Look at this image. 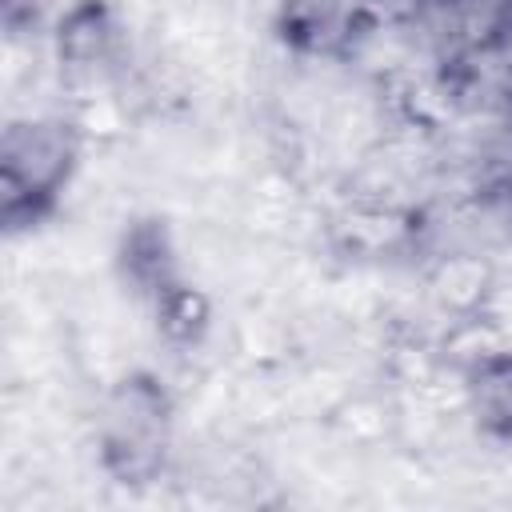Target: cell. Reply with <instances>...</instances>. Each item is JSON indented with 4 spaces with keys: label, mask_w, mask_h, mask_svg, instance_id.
<instances>
[{
    "label": "cell",
    "mask_w": 512,
    "mask_h": 512,
    "mask_svg": "<svg viewBox=\"0 0 512 512\" xmlns=\"http://www.w3.org/2000/svg\"><path fill=\"white\" fill-rule=\"evenodd\" d=\"M372 4H380V8L392 12V16H404V12H416L424 0H372Z\"/></svg>",
    "instance_id": "obj_7"
},
{
    "label": "cell",
    "mask_w": 512,
    "mask_h": 512,
    "mask_svg": "<svg viewBox=\"0 0 512 512\" xmlns=\"http://www.w3.org/2000/svg\"><path fill=\"white\" fill-rule=\"evenodd\" d=\"M468 396L480 428L512 436V356H488L468 376Z\"/></svg>",
    "instance_id": "obj_4"
},
{
    "label": "cell",
    "mask_w": 512,
    "mask_h": 512,
    "mask_svg": "<svg viewBox=\"0 0 512 512\" xmlns=\"http://www.w3.org/2000/svg\"><path fill=\"white\" fill-rule=\"evenodd\" d=\"M80 140L64 120H16L0 140V212L8 232L40 224L76 168Z\"/></svg>",
    "instance_id": "obj_1"
},
{
    "label": "cell",
    "mask_w": 512,
    "mask_h": 512,
    "mask_svg": "<svg viewBox=\"0 0 512 512\" xmlns=\"http://www.w3.org/2000/svg\"><path fill=\"white\" fill-rule=\"evenodd\" d=\"M168 416V392L152 376L136 372L112 388L100 420V452L116 480L144 484L156 476L168 448Z\"/></svg>",
    "instance_id": "obj_2"
},
{
    "label": "cell",
    "mask_w": 512,
    "mask_h": 512,
    "mask_svg": "<svg viewBox=\"0 0 512 512\" xmlns=\"http://www.w3.org/2000/svg\"><path fill=\"white\" fill-rule=\"evenodd\" d=\"M152 304H156V316H160L164 336H172V340H180V344L200 340V332H204V324H208V300H204L200 292H192V288H184V284L176 280V284H172L164 296H156Z\"/></svg>",
    "instance_id": "obj_6"
},
{
    "label": "cell",
    "mask_w": 512,
    "mask_h": 512,
    "mask_svg": "<svg viewBox=\"0 0 512 512\" xmlns=\"http://www.w3.org/2000/svg\"><path fill=\"white\" fill-rule=\"evenodd\" d=\"M120 272L148 300L164 296L176 284L172 240H168L164 220H136V224H128V232L120 240Z\"/></svg>",
    "instance_id": "obj_3"
},
{
    "label": "cell",
    "mask_w": 512,
    "mask_h": 512,
    "mask_svg": "<svg viewBox=\"0 0 512 512\" xmlns=\"http://www.w3.org/2000/svg\"><path fill=\"white\" fill-rule=\"evenodd\" d=\"M108 40H112V24H108V12L88 0L80 4L68 24L60 28V60H68L72 68H88L96 60H104L108 52Z\"/></svg>",
    "instance_id": "obj_5"
}]
</instances>
